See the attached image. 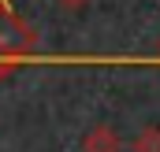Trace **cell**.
<instances>
[{
	"label": "cell",
	"mask_w": 160,
	"mask_h": 152,
	"mask_svg": "<svg viewBox=\"0 0 160 152\" xmlns=\"http://www.w3.org/2000/svg\"><path fill=\"white\" fill-rule=\"evenodd\" d=\"M86 152H119V137L108 130V126H93L89 134H86Z\"/></svg>",
	"instance_id": "7a4b0ae2"
},
{
	"label": "cell",
	"mask_w": 160,
	"mask_h": 152,
	"mask_svg": "<svg viewBox=\"0 0 160 152\" xmlns=\"http://www.w3.org/2000/svg\"><path fill=\"white\" fill-rule=\"evenodd\" d=\"M0 71H4V67H0Z\"/></svg>",
	"instance_id": "5b68a950"
},
{
	"label": "cell",
	"mask_w": 160,
	"mask_h": 152,
	"mask_svg": "<svg viewBox=\"0 0 160 152\" xmlns=\"http://www.w3.org/2000/svg\"><path fill=\"white\" fill-rule=\"evenodd\" d=\"M134 152H160V130L157 126H149V130H142L134 137Z\"/></svg>",
	"instance_id": "3957f363"
},
{
	"label": "cell",
	"mask_w": 160,
	"mask_h": 152,
	"mask_svg": "<svg viewBox=\"0 0 160 152\" xmlns=\"http://www.w3.org/2000/svg\"><path fill=\"white\" fill-rule=\"evenodd\" d=\"M34 48V34L8 11H0V56H22Z\"/></svg>",
	"instance_id": "6da1fadb"
},
{
	"label": "cell",
	"mask_w": 160,
	"mask_h": 152,
	"mask_svg": "<svg viewBox=\"0 0 160 152\" xmlns=\"http://www.w3.org/2000/svg\"><path fill=\"white\" fill-rule=\"evenodd\" d=\"M60 4H63V7H82L86 0H60Z\"/></svg>",
	"instance_id": "277c9868"
}]
</instances>
